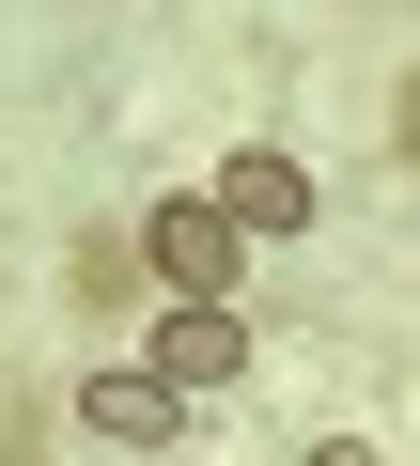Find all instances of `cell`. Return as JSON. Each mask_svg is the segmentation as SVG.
I'll return each mask as SVG.
<instances>
[{"instance_id":"obj_1","label":"cell","mask_w":420,"mask_h":466,"mask_svg":"<svg viewBox=\"0 0 420 466\" xmlns=\"http://www.w3.org/2000/svg\"><path fill=\"white\" fill-rule=\"evenodd\" d=\"M140 280H156L171 311H234V296H250V233L219 218V187H171V202L140 218Z\"/></svg>"},{"instance_id":"obj_2","label":"cell","mask_w":420,"mask_h":466,"mask_svg":"<svg viewBox=\"0 0 420 466\" xmlns=\"http://www.w3.org/2000/svg\"><path fill=\"white\" fill-rule=\"evenodd\" d=\"M140 373H156L171 404L234 389V373H250V311H156V327H140Z\"/></svg>"},{"instance_id":"obj_3","label":"cell","mask_w":420,"mask_h":466,"mask_svg":"<svg viewBox=\"0 0 420 466\" xmlns=\"http://www.w3.org/2000/svg\"><path fill=\"white\" fill-rule=\"evenodd\" d=\"M219 218L250 233V249H281V233H312V218H327V187H312L296 156H219Z\"/></svg>"},{"instance_id":"obj_4","label":"cell","mask_w":420,"mask_h":466,"mask_svg":"<svg viewBox=\"0 0 420 466\" xmlns=\"http://www.w3.org/2000/svg\"><path fill=\"white\" fill-rule=\"evenodd\" d=\"M78 420H94L109 451H171V435H187V404H171L140 358H125V373H78Z\"/></svg>"},{"instance_id":"obj_5","label":"cell","mask_w":420,"mask_h":466,"mask_svg":"<svg viewBox=\"0 0 420 466\" xmlns=\"http://www.w3.org/2000/svg\"><path fill=\"white\" fill-rule=\"evenodd\" d=\"M296 466H389V451H374V435H312Z\"/></svg>"},{"instance_id":"obj_6","label":"cell","mask_w":420,"mask_h":466,"mask_svg":"<svg viewBox=\"0 0 420 466\" xmlns=\"http://www.w3.org/2000/svg\"><path fill=\"white\" fill-rule=\"evenodd\" d=\"M405 156H420V78H405Z\"/></svg>"}]
</instances>
